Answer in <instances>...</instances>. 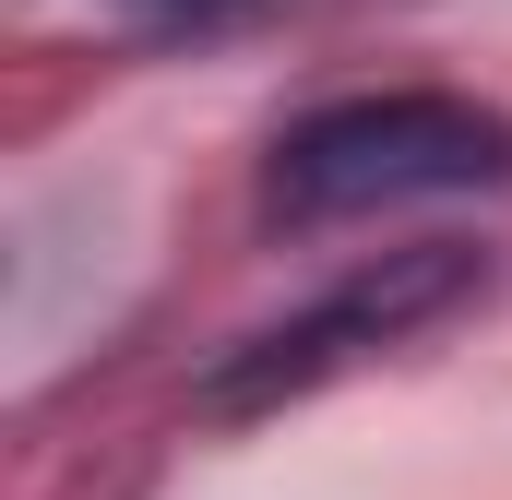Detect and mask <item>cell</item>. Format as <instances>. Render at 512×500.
<instances>
[{"label": "cell", "mask_w": 512, "mask_h": 500, "mask_svg": "<svg viewBox=\"0 0 512 500\" xmlns=\"http://www.w3.org/2000/svg\"><path fill=\"white\" fill-rule=\"evenodd\" d=\"M465 298H477V250H453V239L382 250V262H370V274H346L334 298H310V310H286L274 334H251V346L215 370V405H227V417L286 405V393H310V381L358 370L370 346L429 334V322H441V310H465Z\"/></svg>", "instance_id": "obj_2"}, {"label": "cell", "mask_w": 512, "mask_h": 500, "mask_svg": "<svg viewBox=\"0 0 512 500\" xmlns=\"http://www.w3.org/2000/svg\"><path fill=\"white\" fill-rule=\"evenodd\" d=\"M512 179V120L453 96V84H382V96H334L310 120L274 131L262 155V215L286 227H358L393 203H453Z\"/></svg>", "instance_id": "obj_1"}, {"label": "cell", "mask_w": 512, "mask_h": 500, "mask_svg": "<svg viewBox=\"0 0 512 500\" xmlns=\"http://www.w3.org/2000/svg\"><path fill=\"white\" fill-rule=\"evenodd\" d=\"M155 12H179V24H215V12H251V0H155Z\"/></svg>", "instance_id": "obj_3"}]
</instances>
